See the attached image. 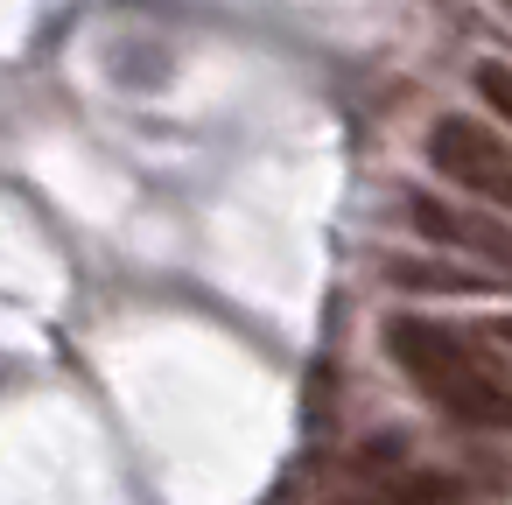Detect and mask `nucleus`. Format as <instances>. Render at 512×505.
Returning <instances> with one entry per match:
<instances>
[{
    "label": "nucleus",
    "mask_w": 512,
    "mask_h": 505,
    "mask_svg": "<svg viewBox=\"0 0 512 505\" xmlns=\"http://www.w3.org/2000/svg\"><path fill=\"white\" fill-rule=\"evenodd\" d=\"M407 225L428 239V246H449V253H470V260H484L491 274H512V225H498L491 211H463V204H449V197H435V190H407Z\"/></svg>",
    "instance_id": "3"
},
{
    "label": "nucleus",
    "mask_w": 512,
    "mask_h": 505,
    "mask_svg": "<svg viewBox=\"0 0 512 505\" xmlns=\"http://www.w3.org/2000/svg\"><path fill=\"white\" fill-rule=\"evenodd\" d=\"M477 99L491 113H505V127H512V64H477Z\"/></svg>",
    "instance_id": "6"
},
{
    "label": "nucleus",
    "mask_w": 512,
    "mask_h": 505,
    "mask_svg": "<svg viewBox=\"0 0 512 505\" xmlns=\"http://www.w3.org/2000/svg\"><path fill=\"white\" fill-rule=\"evenodd\" d=\"M379 505H456V484H442V477H414V484H400V491L379 498Z\"/></svg>",
    "instance_id": "7"
},
{
    "label": "nucleus",
    "mask_w": 512,
    "mask_h": 505,
    "mask_svg": "<svg viewBox=\"0 0 512 505\" xmlns=\"http://www.w3.org/2000/svg\"><path fill=\"white\" fill-rule=\"evenodd\" d=\"M386 281H393V288H407V295H484V288H505V281H484L477 267L414 260V253H393V260H386Z\"/></svg>",
    "instance_id": "4"
},
{
    "label": "nucleus",
    "mask_w": 512,
    "mask_h": 505,
    "mask_svg": "<svg viewBox=\"0 0 512 505\" xmlns=\"http://www.w3.org/2000/svg\"><path fill=\"white\" fill-rule=\"evenodd\" d=\"M484 337H505L512 344V323H484Z\"/></svg>",
    "instance_id": "8"
},
{
    "label": "nucleus",
    "mask_w": 512,
    "mask_h": 505,
    "mask_svg": "<svg viewBox=\"0 0 512 505\" xmlns=\"http://www.w3.org/2000/svg\"><path fill=\"white\" fill-rule=\"evenodd\" d=\"M386 351L449 421H463V428H512V379L491 358H477L463 344V330H442L428 316H393L386 323Z\"/></svg>",
    "instance_id": "1"
},
{
    "label": "nucleus",
    "mask_w": 512,
    "mask_h": 505,
    "mask_svg": "<svg viewBox=\"0 0 512 505\" xmlns=\"http://www.w3.org/2000/svg\"><path fill=\"white\" fill-rule=\"evenodd\" d=\"M505 8H512V0H505Z\"/></svg>",
    "instance_id": "9"
},
{
    "label": "nucleus",
    "mask_w": 512,
    "mask_h": 505,
    "mask_svg": "<svg viewBox=\"0 0 512 505\" xmlns=\"http://www.w3.org/2000/svg\"><path fill=\"white\" fill-rule=\"evenodd\" d=\"M120 85H134V92H155V85H169L176 78V64H169V50L162 43H148V36H127L120 50H113V64H106Z\"/></svg>",
    "instance_id": "5"
},
{
    "label": "nucleus",
    "mask_w": 512,
    "mask_h": 505,
    "mask_svg": "<svg viewBox=\"0 0 512 505\" xmlns=\"http://www.w3.org/2000/svg\"><path fill=\"white\" fill-rule=\"evenodd\" d=\"M428 169L449 176L456 190L484 197L491 211H512V141H498L470 113H442L428 127Z\"/></svg>",
    "instance_id": "2"
}]
</instances>
